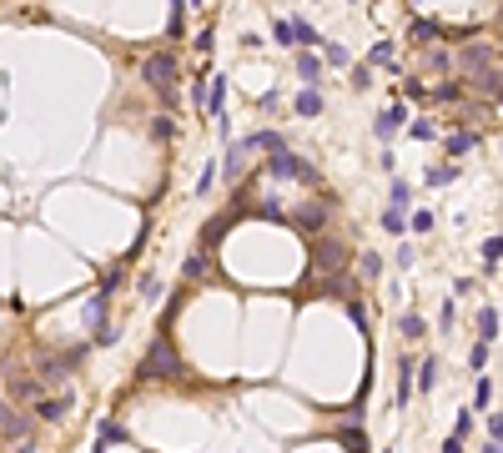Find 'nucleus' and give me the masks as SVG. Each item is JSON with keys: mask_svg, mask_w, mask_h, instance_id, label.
<instances>
[{"mask_svg": "<svg viewBox=\"0 0 503 453\" xmlns=\"http://www.w3.org/2000/svg\"><path fill=\"white\" fill-rule=\"evenodd\" d=\"M443 453H463V438H448V443H443Z\"/></svg>", "mask_w": 503, "mask_h": 453, "instance_id": "c03bdc74", "label": "nucleus"}, {"mask_svg": "<svg viewBox=\"0 0 503 453\" xmlns=\"http://www.w3.org/2000/svg\"><path fill=\"white\" fill-rule=\"evenodd\" d=\"M488 358H493V348H488V343H473V353H468V368H473V373H483V368H488Z\"/></svg>", "mask_w": 503, "mask_h": 453, "instance_id": "cd10ccee", "label": "nucleus"}, {"mask_svg": "<svg viewBox=\"0 0 503 453\" xmlns=\"http://www.w3.org/2000/svg\"><path fill=\"white\" fill-rule=\"evenodd\" d=\"M382 232L403 242V232H408V217H403V212H382Z\"/></svg>", "mask_w": 503, "mask_h": 453, "instance_id": "5701e85b", "label": "nucleus"}, {"mask_svg": "<svg viewBox=\"0 0 503 453\" xmlns=\"http://www.w3.org/2000/svg\"><path fill=\"white\" fill-rule=\"evenodd\" d=\"M327 212H332V202H307V207H302V212H292L287 222H292V226H302V232H322Z\"/></svg>", "mask_w": 503, "mask_h": 453, "instance_id": "6e6552de", "label": "nucleus"}, {"mask_svg": "<svg viewBox=\"0 0 503 453\" xmlns=\"http://www.w3.org/2000/svg\"><path fill=\"white\" fill-rule=\"evenodd\" d=\"M141 81L151 86V91H161L166 101L177 96V81H182V71H177V55L172 50H156V55H146L141 61Z\"/></svg>", "mask_w": 503, "mask_h": 453, "instance_id": "f03ea898", "label": "nucleus"}, {"mask_svg": "<svg viewBox=\"0 0 503 453\" xmlns=\"http://www.w3.org/2000/svg\"><path fill=\"white\" fill-rule=\"evenodd\" d=\"M468 403H473L478 413L493 403V378H488V373H478V383H473V398H468Z\"/></svg>", "mask_w": 503, "mask_h": 453, "instance_id": "a211bd4d", "label": "nucleus"}, {"mask_svg": "<svg viewBox=\"0 0 503 453\" xmlns=\"http://www.w3.org/2000/svg\"><path fill=\"white\" fill-rule=\"evenodd\" d=\"M292 111H297V116H307V121L322 116V91H317V86H302L297 101H292Z\"/></svg>", "mask_w": 503, "mask_h": 453, "instance_id": "ddd939ff", "label": "nucleus"}, {"mask_svg": "<svg viewBox=\"0 0 503 453\" xmlns=\"http://www.w3.org/2000/svg\"><path fill=\"white\" fill-rule=\"evenodd\" d=\"M182 272H187V282H201V277H206V252H192Z\"/></svg>", "mask_w": 503, "mask_h": 453, "instance_id": "a878e982", "label": "nucleus"}, {"mask_svg": "<svg viewBox=\"0 0 503 453\" xmlns=\"http://www.w3.org/2000/svg\"><path fill=\"white\" fill-rule=\"evenodd\" d=\"M377 166H382L387 177H398V156H393V151H382V156H377Z\"/></svg>", "mask_w": 503, "mask_h": 453, "instance_id": "79ce46f5", "label": "nucleus"}, {"mask_svg": "<svg viewBox=\"0 0 503 453\" xmlns=\"http://www.w3.org/2000/svg\"><path fill=\"white\" fill-rule=\"evenodd\" d=\"M327 61L332 66H348V45H327Z\"/></svg>", "mask_w": 503, "mask_h": 453, "instance_id": "a19ab883", "label": "nucleus"}, {"mask_svg": "<svg viewBox=\"0 0 503 453\" xmlns=\"http://www.w3.org/2000/svg\"><path fill=\"white\" fill-rule=\"evenodd\" d=\"M317 272L322 277H348V247L338 242V237H322V247H317Z\"/></svg>", "mask_w": 503, "mask_h": 453, "instance_id": "39448f33", "label": "nucleus"}, {"mask_svg": "<svg viewBox=\"0 0 503 453\" xmlns=\"http://www.w3.org/2000/svg\"><path fill=\"white\" fill-rule=\"evenodd\" d=\"M348 81H353V91H367V86H372V66H367V61H363V66H353V76H348Z\"/></svg>", "mask_w": 503, "mask_h": 453, "instance_id": "c85d7f7f", "label": "nucleus"}, {"mask_svg": "<svg viewBox=\"0 0 503 453\" xmlns=\"http://www.w3.org/2000/svg\"><path fill=\"white\" fill-rule=\"evenodd\" d=\"M267 177L272 182H302V187H322V172L307 161V156H297L292 146H277V151H267Z\"/></svg>", "mask_w": 503, "mask_h": 453, "instance_id": "f257e3e1", "label": "nucleus"}, {"mask_svg": "<svg viewBox=\"0 0 503 453\" xmlns=\"http://www.w3.org/2000/svg\"><path fill=\"white\" fill-rule=\"evenodd\" d=\"M468 433H473V413L463 408V413H458V423H453V438H468Z\"/></svg>", "mask_w": 503, "mask_h": 453, "instance_id": "e433bc0d", "label": "nucleus"}, {"mask_svg": "<svg viewBox=\"0 0 503 453\" xmlns=\"http://www.w3.org/2000/svg\"><path fill=\"white\" fill-rule=\"evenodd\" d=\"M292 71H297L302 86H317V81H322V55H317V50H297V55H292Z\"/></svg>", "mask_w": 503, "mask_h": 453, "instance_id": "9d476101", "label": "nucleus"}, {"mask_svg": "<svg viewBox=\"0 0 503 453\" xmlns=\"http://www.w3.org/2000/svg\"><path fill=\"white\" fill-rule=\"evenodd\" d=\"M438 36H443V26H438V21H413V40H423V45H433Z\"/></svg>", "mask_w": 503, "mask_h": 453, "instance_id": "b1692460", "label": "nucleus"}, {"mask_svg": "<svg viewBox=\"0 0 503 453\" xmlns=\"http://www.w3.org/2000/svg\"><path fill=\"white\" fill-rule=\"evenodd\" d=\"M403 126H408V106H398V101H393L387 111H377V121H372V136H377V141H393Z\"/></svg>", "mask_w": 503, "mask_h": 453, "instance_id": "0eeeda50", "label": "nucleus"}, {"mask_svg": "<svg viewBox=\"0 0 503 453\" xmlns=\"http://www.w3.org/2000/svg\"><path fill=\"white\" fill-rule=\"evenodd\" d=\"M423 182H428V187H448V182H458V166H453V161H448V166L438 161V166H428V172H423Z\"/></svg>", "mask_w": 503, "mask_h": 453, "instance_id": "f3484780", "label": "nucleus"}, {"mask_svg": "<svg viewBox=\"0 0 503 453\" xmlns=\"http://www.w3.org/2000/svg\"><path fill=\"white\" fill-rule=\"evenodd\" d=\"M71 408H76V393H61V398H35V418H45V423H61Z\"/></svg>", "mask_w": 503, "mask_h": 453, "instance_id": "1a4fd4ad", "label": "nucleus"}, {"mask_svg": "<svg viewBox=\"0 0 503 453\" xmlns=\"http://www.w3.org/2000/svg\"><path fill=\"white\" fill-rule=\"evenodd\" d=\"M216 177H221V161H206V166H201V177H197V197H211Z\"/></svg>", "mask_w": 503, "mask_h": 453, "instance_id": "4be33fe9", "label": "nucleus"}, {"mask_svg": "<svg viewBox=\"0 0 503 453\" xmlns=\"http://www.w3.org/2000/svg\"><path fill=\"white\" fill-rule=\"evenodd\" d=\"M387 212H403V217H413V182L393 177V187H387Z\"/></svg>", "mask_w": 503, "mask_h": 453, "instance_id": "9b49d317", "label": "nucleus"}, {"mask_svg": "<svg viewBox=\"0 0 503 453\" xmlns=\"http://www.w3.org/2000/svg\"><path fill=\"white\" fill-rule=\"evenodd\" d=\"M463 66H473V71L483 76V66H488V50H483V45H468V55H463Z\"/></svg>", "mask_w": 503, "mask_h": 453, "instance_id": "7c9ffc66", "label": "nucleus"}, {"mask_svg": "<svg viewBox=\"0 0 503 453\" xmlns=\"http://www.w3.org/2000/svg\"><path fill=\"white\" fill-rule=\"evenodd\" d=\"M478 146V131H453V136H443V156H468Z\"/></svg>", "mask_w": 503, "mask_h": 453, "instance_id": "4468645a", "label": "nucleus"}, {"mask_svg": "<svg viewBox=\"0 0 503 453\" xmlns=\"http://www.w3.org/2000/svg\"><path fill=\"white\" fill-rule=\"evenodd\" d=\"M116 443H126V423L101 418V423H96V448H116Z\"/></svg>", "mask_w": 503, "mask_h": 453, "instance_id": "f8f14e48", "label": "nucleus"}, {"mask_svg": "<svg viewBox=\"0 0 503 453\" xmlns=\"http://www.w3.org/2000/svg\"><path fill=\"white\" fill-rule=\"evenodd\" d=\"M387 61H393V40H377L367 50V66H387Z\"/></svg>", "mask_w": 503, "mask_h": 453, "instance_id": "bb28decb", "label": "nucleus"}, {"mask_svg": "<svg viewBox=\"0 0 503 453\" xmlns=\"http://www.w3.org/2000/svg\"><path fill=\"white\" fill-rule=\"evenodd\" d=\"M488 438L503 443V413H488Z\"/></svg>", "mask_w": 503, "mask_h": 453, "instance_id": "58836bf2", "label": "nucleus"}, {"mask_svg": "<svg viewBox=\"0 0 503 453\" xmlns=\"http://www.w3.org/2000/svg\"><path fill=\"white\" fill-rule=\"evenodd\" d=\"M408 232H418V237L433 232V212H413V217H408Z\"/></svg>", "mask_w": 503, "mask_h": 453, "instance_id": "2f4dec72", "label": "nucleus"}, {"mask_svg": "<svg viewBox=\"0 0 503 453\" xmlns=\"http://www.w3.org/2000/svg\"><path fill=\"white\" fill-rule=\"evenodd\" d=\"M438 327H443V332H453V327H458V307H453V302H443V312H438Z\"/></svg>", "mask_w": 503, "mask_h": 453, "instance_id": "473e14b6", "label": "nucleus"}, {"mask_svg": "<svg viewBox=\"0 0 503 453\" xmlns=\"http://www.w3.org/2000/svg\"><path fill=\"white\" fill-rule=\"evenodd\" d=\"M393 262H398V267H413V262H418V252H413L408 242H398V252H393Z\"/></svg>", "mask_w": 503, "mask_h": 453, "instance_id": "c9c22d12", "label": "nucleus"}, {"mask_svg": "<svg viewBox=\"0 0 503 453\" xmlns=\"http://www.w3.org/2000/svg\"><path fill=\"white\" fill-rule=\"evenodd\" d=\"M498 327H503V312H498V307H483V312H478V343H488V348H493Z\"/></svg>", "mask_w": 503, "mask_h": 453, "instance_id": "2eb2a0df", "label": "nucleus"}, {"mask_svg": "<svg viewBox=\"0 0 503 453\" xmlns=\"http://www.w3.org/2000/svg\"><path fill=\"white\" fill-rule=\"evenodd\" d=\"M483 262H488V267L503 262V237H488V242H483Z\"/></svg>", "mask_w": 503, "mask_h": 453, "instance_id": "c756f323", "label": "nucleus"}, {"mask_svg": "<svg viewBox=\"0 0 503 453\" xmlns=\"http://www.w3.org/2000/svg\"><path fill=\"white\" fill-rule=\"evenodd\" d=\"M413 393H418V358H413V353H403V358H398V398H393V408H398V413L413 403Z\"/></svg>", "mask_w": 503, "mask_h": 453, "instance_id": "423d86ee", "label": "nucleus"}, {"mask_svg": "<svg viewBox=\"0 0 503 453\" xmlns=\"http://www.w3.org/2000/svg\"><path fill=\"white\" fill-rule=\"evenodd\" d=\"M211 45H216V36H211V26H206V31H201V36H197V50H201V55H206V50H211Z\"/></svg>", "mask_w": 503, "mask_h": 453, "instance_id": "37998d69", "label": "nucleus"}, {"mask_svg": "<svg viewBox=\"0 0 503 453\" xmlns=\"http://www.w3.org/2000/svg\"><path fill=\"white\" fill-rule=\"evenodd\" d=\"M206 86H211V81H206V76H197V81H192V106H197V111H201V106H206Z\"/></svg>", "mask_w": 503, "mask_h": 453, "instance_id": "72a5a7b5", "label": "nucleus"}, {"mask_svg": "<svg viewBox=\"0 0 503 453\" xmlns=\"http://www.w3.org/2000/svg\"><path fill=\"white\" fill-rule=\"evenodd\" d=\"M358 272H363V282H377V277H382V257L367 247V252L358 257Z\"/></svg>", "mask_w": 503, "mask_h": 453, "instance_id": "aec40b11", "label": "nucleus"}, {"mask_svg": "<svg viewBox=\"0 0 503 453\" xmlns=\"http://www.w3.org/2000/svg\"><path fill=\"white\" fill-rule=\"evenodd\" d=\"M433 96H438V101H463V86H458V81H448V86H438Z\"/></svg>", "mask_w": 503, "mask_h": 453, "instance_id": "f704fd0d", "label": "nucleus"}, {"mask_svg": "<svg viewBox=\"0 0 503 453\" xmlns=\"http://www.w3.org/2000/svg\"><path fill=\"white\" fill-rule=\"evenodd\" d=\"M428 61H433V71H448V66H453V55H448V50H433Z\"/></svg>", "mask_w": 503, "mask_h": 453, "instance_id": "ea45409f", "label": "nucleus"}, {"mask_svg": "<svg viewBox=\"0 0 503 453\" xmlns=\"http://www.w3.org/2000/svg\"><path fill=\"white\" fill-rule=\"evenodd\" d=\"M86 353H91V343H81V348H71V353H55V358H35V378H40V383H61V378H71V373L86 363Z\"/></svg>", "mask_w": 503, "mask_h": 453, "instance_id": "20e7f679", "label": "nucleus"}, {"mask_svg": "<svg viewBox=\"0 0 503 453\" xmlns=\"http://www.w3.org/2000/svg\"><path fill=\"white\" fill-rule=\"evenodd\" d=\"M141 298H146V302L161 298V282H156V277H141Z\"/></svg>", "mask_w": 503, "mask_h": 453, "instance_id": "4c0bfd02", "label": "nucleus"}, {"mask_svg": "<svg viewBox=\"0 0 503 453\" xmlns=\"http://www.w3.org/2000/svg\"><path fill=\"white\" fill-rule=\"evenodd\" d=\"M408 136H413V141H433V136H438V121H428V116H418V121L408 126Z\"/></svg>", "mask_w": 503, "mask_h": 453, "instance_id": "393cba45", "label": "nucleus"}, {"mask_svg": "<svg viewBox=\"0 0 503 453\" xmlns=\"http://www.w3.org/2000/svg\"><path fill=\"white\" fill-rule=\"evenodd\" d=\"M433 388H438V363L418 358V393H433Z\"/></svg>", "mask_w": 503, "mask_h": 453, "instance_id": "412c9836", "label": "nucleus"}, {"mask_svg": "<svg viewBox=\"0 0 503 453\" xmlns=\"http://www.w3.org/2000/svg\"><path fill=\"white\" fill-rule=\"evenodd\" d=\"M493 101H498V106H503V81H498V91H493Z\"/></svg>", "mask_w": 503, "mask_h": 453, "instance_id": "a18cd8bd", "label": "nucleus"}, {"mask_svg": "<svg viewBox=\"0 0 503 453\" xmlns=\"http://www.w3.org/2000/svg\"><path fill=\"white\" fill-rule=\"evenodd\" d=\"M272 40H277V45H287V50H297V21L277 16V21H272Z\"/></svg>", "mask_w": 503, "mask_h": 453, "instance_id": "dca6fc26", "label": "nucleus"}, {"mask_svg": "<svg viewBox=\"0 0 503 453\" xmlns=\"http://www.w3.org/2000/svg\"><path fill=\"white\" fill-rule=\"evenodd\" d=\"M398 332H403V337H408V343H418V337H423V332H428V322H423V317H418V312H403V317H398Z\"/></svg>", "mask_w": 503, "mask_h": 453, "instance_id": "6ab92c4d", "label": "nucleus"}, {"mask_svg": "<svg viewBox=\"0 0 503 453\" xmlns=\"http://www.w3.org/2000/svg\"><path fill=\"white\" fill-rule=\"evenodd\" d=\"M96 453H106V448H96Z\"/></svg>", "mask_w": 503, "mask_h": 453, "instance_id": "49530a36", "label": "nucleus"}, {"mask_svg": "<svg viewBox=\"0 0 503 453\" xmlns=\"http://www.w3.org/2000/svg\"><path fill=\"white\" fill-rule=\"evenodd\" d=\"M187 368H182V358H177V348L166 343V337H156L151 343V353L141 358V368H136V378H182Z\"/></svg>", "mask_w": 503, "mask_h": 453, "instance_id": "7ed1b4c3", "label": "nucleus"}]
</instances>
